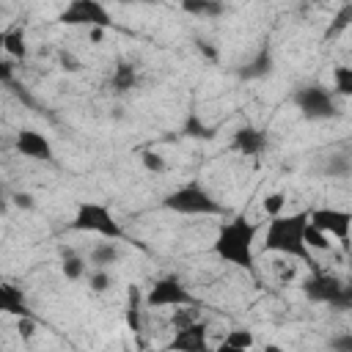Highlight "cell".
Returning <instances> with one entry per match:
<instances>
[{
    "label": "cell",
    "mask_w": 352,
    "mask_h": 352,
    "mask_svg": "<svg viewBox=\"0 0 352 352\" xmlns=\"http://www.w3.org/2000/svg\"><path fill=\"white\" fill-rule=\"evenodd\" d=\"M305 226H308V209L267 217V228L261 226L264 228V242H261L264 253L286 256V258H294L300 264L314 267L316 258L305 245Z\"/></svg>",
    "instance_id": "cell-1"
},
{
    "label": "cell",
    "mask_w": 352,
    "mask_h": 352,
    "mask_svg": "<svg viewBox=\"0 0 352 352\" xmlns=\"http://www.w3.org/2000/svg\"><path fill=\"white\" fill-rule=\"evenodd\" d=\"M258 231H261V223H253L245 214H234V217L220 223L214 242H212V253L231 267L253 272L256 270V236H258Z\"/></svg>",
    "instance_id": "cell-2"
},
{
    "label": "cell",
    "mask_w": 352,
    "mask_h": 352,
    "mask_svg": "<svg viewBox=\"0 0 352 352\" xmlns=\"http://www.w3.org/2000/svg\"><path fill=\"white\" fill-rule=\"evenodd\" d=\"M162 206L182 217H226V206L217 195H212L198 179L184 182L165 192Z\"/></svg>",
    "instance_id": "cell-3"
},
{
    "label": "cell",
    "mask_w": 352,
    "mask_h": 352,
    "mask_svg": "<svg viewBox=\"0 0 352 352\" xmlns=\"http://www.w3.org/2000/svg\"><path fill=\"white\" fill-rule=\"evenodd\" d=\"M69 228L77 234H96L102 239H116V242L126 239V228L118 223L113 209L102 201H80L72 214Z\"/></svg>",
    "instance_id": "cell-4"
},
{
    "label": "cell",
    "mask_w": 352,
    "mask_h": 352,
    "mask_svg": "<svg viewBox=\"0 0 352 352\" xmlns=\"http://www.w3.org/2000/svg\"><path fill=\"white\" fill-rule=\"evenodd\" d=\"M292 102H294V107L300 110V116L305 121H330L341 110L338 107V96L324 82H305V85H300L294 91Z\"/></svg>",
    "instance_id": "cell-5"
},
{
    "label": "cell",
    "mask_w": 352,
    "mask_h": 352,
    "mask_svg": "<svg viewBox=\"0 0 352 352\" xmlns=\"http://www.w3.org/2000/svg\"><path fill=\"white\" fill-rule=\"evenodd\" d=\"M302 294L311 300V302H319V305H330V308H341L346 311L352 305V286L333 275V272H319L314 270L311 278L302 280Z\"/></svg>",
    "instance_id": "cell-6"
},
{
    "label": "cell",
    "mask_w": 352,
    "mask_h": 352,
    "mask_svg": "<svg viewBox=\"0 0 352 352\" xmlns=\"http://www.w3.org/2000/svg\"><path fill=\"white\" fill-rule=\"evenodd\" d=\"M58 22L66 28H102L110 30L116 25L113 11L102 0H69L63 11L58 14Z\"/></svg>",
    "instance_id": "cell-7"
},
{
    "label": "cell",
    "mask_w": 352,
    "mask_h": 352,
    "mask_svg": "<svg viewBox=\"0 0 352 352\" xmlns=\"http://www.w3.org/2000/svg\"><path fill=\"white\" fill-rule=\"evenodd\" d=\"M192 302H201V300L190 292V286L179 275H162V278L151 280V286L143 292V305L154 308V311H160V308L170 311L176 305H192Z\"/></svg>",
    "instance_id": "cell-8"
},
{
    "label": "cell",
    "mask_w": 352,
    "mask_h": 352,
    "mask_svg": "<svg viewBox=\"0 0 352 352\" xmlns=\"http://www.w3.org/2000/svg\"><path fill=\"white\" fill-rule=\"evenodd\" d=\"M308 223L316 226L319 231H324L327 236L338 239L346 248V242H349V226H352V214L346 209H336V206L308 209Z\"/></svg>",
    "instance_id": "cell-9"
},
{
    "label": "cell",
    "mask_w": 352,
    "mask_h": 352,
    "mask_svg": "<svg viewBox=\"0 0 352 352\" xmlns=\"http://www.w3.org/2000/svg\"><path fill=\"white\" fill-rule=\"evenodd\" d=\"M14 151L25 160H33V162H52L55 160V148H52V140L38 132V129H19L14 132Z\"/></svg>",
    "instance_id": "cell-10"
},
{
    "label": "cell",
    "mask_w": 352,
    "mask_h": 352,
    "mask_svg": "<svg viewBox=\"0 0 352 352\" xmlns=\"http://www.w3.org/2000/svg\"><path fill=\"white\" fill-rule=\"evenodd\" d=\"M228 148L242 154V157H261L267 154L270 148V135L258 126H250V124H242L231 132V140H228Z\"/></svg>",
    "instance_id": "cell-11"
},
{
    "label": "cell",
    "mask_w": 352,
    "mask_h": 352,
    "mask_svg": "<svg viewBox=\"0 0 352 352\" xmlns=\"http://www.w3.org/2000/svg\"><path fill=\"white\" fill-rule=\"evenodd\" d=\"M0 316H36L30 308V300L25 294V289L8 278H0Z\"/></svg>",
    "instance_id": "cell-12"
},
{
    "label": "cell",
    "mask_w": 352,
    "mask_h": 352,
    "mask_svg": "<svg viewBox=\"0 0 352 352\" xmlns=\"http://www.w3.org/2000/svg\"><path fill=\"white\" fill-rule=\"evenodd\" d=\"M209 346V327L204 319L173 330V338L168 341V349H179V352H198Z\"/></svg>",
    "instance_id": "cell-13"
},
{
    "label": "cell",
    "mask_w": 352,
    "mask_h": 352,
    "mask_svg": "<svg viewBox=\"0 0 352 352\" xmlns=\"http://www.w3.org/2000/svg\"><path fill=\"white\" fill-rule=\"evenodd\" d=\"M143 82V74H140V66H135L132 60H118L110 74H107V88L116 94V96H126L132 94L135 88H140Z\"/></svg>",
    "instance_id": "cell-14"
},
{
    "label": "cell",
    "mask_w": 352,
    "mask_h": 352,
    "mask_svg": "<svg viewBox=\"0 0 352 352\" xmlns=\"http://www.w3.org/2000/svg\"><path fill=\"white\" fill-rule=\"evenodd\" d=\"M272 69H275V55H272V50H270L267 44H261V47L253 52V58L236 69V77L245 80V82H253V80L270 77Z\"/></svg>",
    "instance_id": "cell-15"
},
{
    "label": "cell",
    "mask_w": 352,
    "mask_h": 352,
    "mask_svg": "<svg viewBox=\"0 0 352 352\" xmlns=\"http://www.w3.org/2000/svg\"><path fill=\"white\" fill-rule=\"evenodd\" d=\"M58 267H60V275H63L66 280L77 283V280H82L85 272H88V258H85L80 250H74V248H60V261H58Z\"/></svg>",
    "instance_id": "cell-16"
},
{
    "label": "cell",
    "mask_w": 352,
    "mask_h": 352,
    "mask_svg": "<svg viewBox=\"0 0 352 352\" xmlns=\"http://www.w3.org/2000/svg\"><path fill=\"white\" fill-rule=\"evenodd\" d=\"M143 314H146V305H143V292L138 283L126 286V311H124V319H126V327L132 333H140L143 330Z\"/></svg>",
    "instance_id": "cell-17"
},
{
    "label": "cell",
    "mask_w": 352,
    "mask_h": 352,
    "mask_svg": "<svg viewBox=\"0 0 352 352\" xmlns=\"http://www.w3.org/2000/svg\"><path fill=\"white\" fill-rule=\"evenodd\" d=\"M319 173L327 176V179H346L352 173L349 151H330V154H324V160L319 165Z\"/></svg>",
    "instance_id": "cell-18"
},
{
    "label": "cell",
    "mask_w": 352,
    "mask_h": 352,
    "mask_svg": "<svg viewBox=\"0 0 352 352\" xmlns=\"http://www.w3.org/2000/svg\"><path fill=\"white\" fill-rule=\"evenodd\" d=\"M88 261L91 267H113L121 261V242L116 239H102L88 250Z\"/></svg>",
    "instance_id": "cell-19"
},
{
    "label": "cell",
    "mask_w": 352,
    "mask_h": 352,
    "mask_svg": "<svg viewBox=\"0 0 352 352\" xmlns=\"http://www.w3.org/2000/svg\"><path fill=\"white\" fill-rule=\"evenodd\" d=\"M6 55L8 60H25L28 58V38H25V28L22 25H14V28H6Z\"/></svg>",
    "instance_id": "cell-20"
},
{
    "label": "cell",
    "mask_w": 352,
    "mask_h": 352,
    "mask_svg": "<svg viewBox=\"0 0 352 352\" xmlns=\"http://www.w3.org/2000/svg\"><path fill=\"white\" fill-rule=\"evenodd\" d=\"M182 11L198 19H217L226 11V6L223 0H182Z\"/></svg>",
    "instance_id": "cell-21"
},
{
    "label": "cell",
    "mask_w": 352,
    "mask_h": 352,
    "mask_svg": "<svg viewBox=\"0 0 352 352\" xmlns=\"http://www.w3.org/2000/svg\"><path fill=\"white\" fill-rule=\"evenodd\" d=\"M82 280L88 283V292L91 294H107L113 289V283H116L110 267H88V272H85Z\"/></svg>",
    "instance_id": "cell-22"
},
{
    "label": "cell",
    "mask_w": 352,
    "mask_h": 352,
    "mask_svg": "<svg viewBox=\"0 0 352 352\" xmlns=\"http://www.w3.org/2000/svg\"><path fill=\"white\" fill-rule=\"evenodd\" d=\"M330 80H333V94L338 99H349L352 96V66H346V63L333 66Z\"/></svg>",
    "instance_id": "cell-23"
},
{
    "label": "cell",
    "mask_w": 352,
    "mask_h": 352,
    "mask_svg": "<svg viewBox=\"0 0 352 352\" xmlns=\"http://www.w3.org/2000/svg\"><path fill=\"white\" fill-rule=\"evenodd\" d=\"M256 344V338H253V333L250 330H245V327H231V330H226L223 333V338H220V349H250Z\"/></svg>",
    "instance_id": "cell-24"
},
{
    "label": "cell",
    "mask_w": 352,
    "mask_h": 352,
    "mask_svg": "<svg viewBox=\"0 0 352 352\" xmlns=\"http://www.w3.org/2000/svg\"><path fill=\"white\" fill-rule=\"evenodd\" d=\"M201 319V302H192V305H176V308H170V319H168V324L173 327V330H179V327H187V324H192V322H198Z\"/></svg>",
    "instance_id": "cell-25"
},
{
    "label": "cell",
    "mask_w": 352,
    "mask_h": 352,
    "mask_svg": "<svg viewBox=\"0 0 352 352\" xmlns=\"http://www.w3.org/2000/svg\"><path fill=\"white\" fill-rule=\"evenodd\" d=\"M140 165H143V170L151 173V176H162V173L170 170L165 154H160L157 148H143V151H140Z\"/></svg>",
    "instance_id": "cell-26"
},
{
    "label": "cell",
    "mask_w": 352,
    "mask_h": 352,
    "mask_svg": "<svg viewBox=\"0 0 352 352\" xmlns=\"http://www.w3.org/2000/svg\"><path fill=\"white\" fill-rule=\"evenodd\" d=\"M333 236H327L324 231H319L316 226H305V245H308V250L311 253H327V250H333V242H330Z\"/></svg>",
    "instance_id": "cell-27"
},
{
    "label": "cell",
    "mask_w": 352,
    "mask_h": 352,
    "mask_svg": "<svg viewBox=\"0 0 352 352\" xmlns=\"http://www.w3.org/2000/svg\"><path fill=\"white\" fill-rule=\"evenodd\" d=\"M286 192H270V195H264V201H261V212L267 214V217H275V214H283L286 212Z\"/></svg>",
    "instance_id": "cell-28"
},
{
    "label": "cell",
    "mask_w": 352,
    "mask_h": 352,
    "mask_svg": "<svg viewBox=\"0 0 352 352\" xmlns=\"http://www.w3.org/2000/svg\"><path fill=\"white\" fill-rule=\"evenodd\" d=\"M3 41H6V30H0V82H11L14 80V60H8Z\"/></svg>",
    "instance_id": "cell-29"
},
{
    "label": "cell",
    "mask_w": 352,
    "mask_h": 352,
    "mask_svg": "<svg viewBox=\"0 0 352 352\" xmlns=\"http://www.w3.org/2000/svg\"><path fill=\"white\" fill-rule=\"evenodd\" d=\"M58 66H60L63 72L74 74V72H80V69H82V60H80L72 50H60V52H58Z\"/></svg>",
    "instance_id": "cell-30"
},
{
    "label": "cell",
    "mask_w": 352,
    "mask_h": 352,
    "mask_svg": "<svg viewBox=\"0 0 352 352\" xmlns=\"http://www.w3.org/2000/svg\"><path fill=\"white\" fill-rule=\"evenodd\" d=\"M349 19H352V6L346 3L338 14H336V19H333V25H330V30H327V36H336V33H341L346 25H349Z\"/></svg>",
    "instance_id": "cell-31"
},
{
    "label": "cell",
    "mask_w": 352,
    "mask_h": 352,
    "mask_svg": "<svg viewBox=\"0 0 352 352\" xmlns=\"http://www.w3.org/2000/svg\"><path fill=\"white\" fill-rule=\"evenodd\" d=\"M184 132H187L190 138H212V129H206L195 113L187 118V124H184Z\"/></svg>",
    "instance_id": "cell-32"
},
{
    "label": "cell",
    "mask_w": 352,
    "mask_h": 352,
    "mask_svg": "<svg viewBox=\"0 0 352 352\" xmlns=\"http://www.w3.org/2000/svg\"><path fill=\"white\" fill-rule=\"evenodd\" d=\"M11 204H14L16 209H25V212H30V209L36 206V201H33L30 192H14V195H11Z\"/></svg>",
    "instance_id": "cell-33"
},
{
    "label": "cell",
    "mask_w": 352,
    "mask_h": 352,
    "mask_svg": "<svg viewBox=\"0 0 352 352\" xmlns=\"http://www.w3.org/2000/svg\"><path fill=\"white\" fill-rule=\"evenodd\" d=\"M305 3H314V0H305Z\"/></svg>",
    "instance_id": "cell-34"
}]
</instances>
